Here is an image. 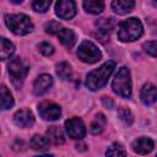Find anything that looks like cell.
<instances>
[{"label": "cell", "mask_w": 157, "mask_h": 157, "mask_svg": "<svg viewBox=\"0 0 157 157\" xmlns=\"http://www.w3.org/2000/svg\"><path fill=\"white\" fill-rule=\"evenodd\" d=\"M144 32L142 23L139 18L131 17L120 22L118 27V38L121 42H134L141 37Z\"/></svg>", "instance_id": "7a4b0ae2"}, {"label": "cell", "mask_w": 157, "mask_h": 157, "mask_svg": "<svg viewBox=\"0 0 157 157\" xmlns=\"http://www.w3.org/2000/svg\"><path fill=\"white\" fill-rule=\"evenodd\" d=\"M78 58L86 64H94L102 58V53L96 44L90 40H83L77 49Z\"/></svg>", "instance_id": "5b68a950"}, {"label": "cell", "mask_w": 157, "mask_h": 157, "mask_svg": "<svg viewBox=\"0 0 157 157\" xmlns=\"http://www.w3.org/2000/svg\"><path fill=\"white\" fill-rule=\"evenodd\" d=\"M114 69H115V63L107 61L103 65H101L98 69L91 71L86 77V87L91 91L101 90L108 82V78L110 77Z\"/></svg>", "instance_id": "6da1fadb"}, {"label": "cell", "mask_w": 157, "mask_h": 157, "mask_svg": "<svg viewBox=\"0 0 157 157\" xmlns=\"http://www.w3.org/2000/svg\"><path fill=\"white\" fill-rule=\"evenodd\" d=\"M38 49L45 56H49V55H52L54 53V47L52 44H49V43H45V42L44 43H40L39 47H38Z\"/></svg>", "instance_id": "f1b7e54d"}, {"label": "cell", "mask_w": 157, "mask_h": 157, "mask_svg": "<svg viewBox=\"0 0 157 157\" xmlns=\"http://www.w3.org/2000/svg\"><path fill=\"white\" fill-rule=\"evenodd\" d=\"M105 155L107 156H125L126 155V151L124 150V147L120 144H113L107 150Z\"/></svg>", "instance_id": "d4e9b609"}, {"label": "cell", "mask_w": 157, "mask_h": 157, "mask_svg": "<svg viewBox=\"0 0 157 157\" xmlns=\"http://www.w3.org/2000/svg\"><path fill=\"white\" fill-rule=\"evenodd\" d=\"M53 85V77L48 74H43V75H39L37 77V80L34 81V85H33V92L34 94L37 96H42Z\"/></svg>", "instance_id": "8fae6325"}, {"label": "cell", "mask_w": 157, "mask_h": 157, "mask_svg": "<svg viewBox=\"0 0 157 157\" xmlns=\"http://www.w3.org/2000/svg\"><path fill=\"white\" fill-rule=\"evenodd\" d=\"M105 123H107L105 117H104L102 113H98V114L94 117V119H93V121L91 123V125H90V131H91L92 134H94V135L101 134V132L103 131L104 126H105Z\"/></svg>", "instance_id": "d6986e66"}, {"label": "cell", "mask_w": 157, "mask_h": 157, "mask_svg": "<svg viewBox=\"0 0 157 157\" xmlns=\"http://www.w3.org/2000/svg\"><path fill=\"white\" fill-rule=\"evenodd\" d=\"M140 98H141L142 103L146 104V105H150V104L155 103L156 99H157V88H156V86H153L152 83L144 85V87L141 90V93H140Z\"/></svg>", "instance_id": "7c38bea8"}, {"label": "cell", "mask_w": 157, "mask_h": 157, "mask_svg": "<svg viewBox=\"0 0 157 157\" xmlns=\"http://www.w3.org/2000/svg\"><path fill=\"white\" fill-rule=\"evenodd\" d=\"M135 6V0H113L112 9L118 15H126L132 11Z\"/></svg>", "instance_id": "5bb4252c"}, {"label": "cell", "mask_w": 157, "mask_h": 157, "mask_svg": "<svg viewBox=\"0 0 157 157\" xmlns=\"http://www.w3.org/2000/svg\"><path fill=\"white\" fill-rule=\"evenodd\" d=\"M47 137H48L49 142L53 145H61L65 141L63 130L59 126H50L47 130Z\"/></svg>", "instance_id": "e0dca14e"}, {"label": "cell", "mask_w": 157, "mask_h": 157, "mask_svg": "<svg viewBox=\"0 0 157 157\" xmlns=\"http://www.w3.org/2000/svg\"><path fill=\"white\" fill-rule=\"evenodd\" d=\"M7 69H9V75L11 77L12 83L16 87H21V85L28 72V67L22 63V60L20 58H15L10 61Z\"/></svg>", "instance_id": "8992f818"}, {"label": "cell", "mask_w": 157, "mask_h": 157, "mask_svg": "<svg viewBox=\"0 0 157 157\" xmlns=\"http://www.w3.org/2000/svg\"><path fill=\"white\" fill-rule=\"evenodd\" d=\"M13 52H15L13 44L10 40H7L6 38H2L1 39V59L2 60L9 59L13 54Z\"/></svg>", "instance_id": "7402d4cb"}, {"label": "cell", "mask_w": 157, "mask_h": 157, "mask_svg": "<svg viewBox=\"0 0 157 157\" xmlns=\"http://www.w3.org/2000/svg\"><path fill=\"white\" fill-rule=\"evenodd\" d=\"M112 88L114 93L123 98H130L131 96V76L130 71L128 67L123 66L118 70L113 82H112Z\"/></svg>", "instance_id": "277c9868"}, {"label": "cell", "mask_w": 157, "mask_h": 157, "mask_svg": "<svg viewBox=\"0 0 157 157\" xmlns=\"http://www.w3.org/2000/svg\"><path fill=\"white\" fill-rule=\"evenodd\" d=\"M65 129L67 135L74 140H81L86 134V126L80 118H70L65 121Z\"/></svg>", "instance_id": "ba28073f"}, {"label": "cell", "mask_w": 157, "mask_h": 157, "mask_svg": "<svg viewBox=\"0 0 157 157\" xmlns=\"http://www.w3.org/2000/svg\"><path fill=\"white\" fill-rule=\"evenodd\" d=\"M118 115H119V119L125 124V125H130L132 123V115H131V112L124 107H121L118 112Z\"/></svg>", "instance_id": "484cf974"}, {"label": "cell", "mask_w": 157, "mask_h": 157, "mask_svg": "<svg viewBox=\"0 0 157 157\" xmlns=\"http://www.w3.org/2000/svg\"><path fill=\"white\" fill-rule=\"evenodd\" d=\"M49 146V140L48 137H44L42 135H34L31 139V147L36 151H44Z\"/></svg>", "instance_id": "ffe728a7"}, {"label": "cell", "mask_w": 157, "mask_h": 157, "mask_svg": "<svg viewBox=\"0 0 157 157\" xmlns=\"http://www.w3.org/2000/svg\"><path fill=\"white\" fill-rule=\"evenodd\" d=\"M83 7L88 13L98 15L104 10V0H83Z\"/></svg>", "instance_id": "ac0fdd59"}, {"label": "cell", "mask_w": 157, "mask_h": 157, "mask_svg": "<svg viewBox=\"0 0 157 157\" xmlns=\"http://www.w3.org/2000/svg\"><path fill=\"white\" fill-rule=\"evenodd\" d=\"M13 105V98L10 91L5 85L1 86V108L2 109H10Z\"/></svg>", "instance_id": "44dd1931"}, {"label": "cell", "mask_w": 157, "mask_h": 157, "mask_svg": "<svg viewBox=\"0 0 157 157\" xmlns=\"http://www.w3.org/2000/svg\"><path fill=\"white\" fill-rule=\"evenodd\" d=\"M56 75H58L60 78H63V80L69 78V77L71 76V66H70L67 63H65V61L59 63V64L56 65Z\"/></svg>", "instance_id": "603a6c76"}, {"label": "cell", "mask_w": 157, "mask_h": 157, "mask_svg": "<svg viewBox=\"0 0 157 157\" xmlns=\"http://www.w3.org/2000/svg\"><path fill=\"white\" fill-rule=\"evenodd\" d=\"M5 23L10 28V31L17 36H25L33 29V23L31 18L23 13H15V15H6Z\"/></svg>", "instance_id": "3957f363"}, {"label": "cell", "mask_w": 157, "mask_h": 157, "mask_svg": "<svg viewBox=\"0 0 157 157\" xmlns=\"http://www.w3.org/2000/svg\"><path fill=\"white\" fill-rule=\"evenodd\" d=\"M142 48H144V50H145L147 54H150V55H152V56H157V40L146 42V43H144Z\"/></svg>", "instance_id": "83f0119b"}, {"label": "cell", "mask_w": 157, "mask_h": 157, "mask_svg": "<svg viewBox=\"0 0 157 157\" xmlns=\"http://www.w3.org/2000/svg\"><path fill=\"white\" fill-rule=\"evenodd\" d=\"M11 2H13V4H21L23 0H10Z\"/></svg>", "instance_id": "4dcf8cb0"}, {"label": "cell", "mask_w": 157, "mask_h": 157, "mask_svg": "<svg viewBox=\"0 0 157 157\" xmlns=\"http://www.w3.org/2000/svg\"><path fill=\"white\" fill-rule=\"evenodd\" d=\"M153 4H155V6H157V0H153Z\"/></svg>", "instance_id": "1f68e13d"}, {"label": "cell", "mask_w": 157, "mask_h": 157, "mask_svg": "<svg viewBox=\"0 0 157 157\" xmlns=\"http://www.w3.org/2000/svg\"><path fill=\"white\" fill-rule=\"evenodd\" d=\"M58 37H59V40L60 43L66 47V48H72L74 44L76 43V34L74 33V31L69 29V28H63L59 33H58Z\"/></svg>", "instance_id": "2e32d148"}, {"label": "cell", "mask_w": 157, "mask_h": 157, "mask_svg": "<svg viewBox=\"0 0 157 157\" xmlns=\"http://www.w3.org/2000/svg\"><path fill=\"white\" fill-rule=\"evenodd\" d=\"M103 103H104V105L105 107H108L109 109H112L113 108V102H112V99L110 98H108V97H103Z\"/></svg>", "instance_id": "f546056e"}, {"label": "cell", "mask_w": 157, "mask_h": 157, "mask_svg": "<svg viewBox=\"0 0 157 157\" xmlns=\"http://www.w3.org/2000/svg\"><path fill=\"white\" fill-rule=\"evenodd\" d=\"M13 121L20 128H31L34 124V117L33 113L29 109H20L13 115Z\"/></svg>", "instance_id": "30bf717a"}, {"label": "cell", "mask_w": 157, "mask_h": 157, "mask_svg": "<svg viewBox=\"0 0 157 157\" xmlns=\"http://www.w3.org/2000/svg\"><path fill=\"white\" fill-rule=\"evenodd\" d=\"M38 113L44 120H58L61 115V109L54 102L43 101L38 105Z\"/></svg>", "instance_id": "52a82bcc"}, {"label": "cell", "mask_w": 157, "mask_h": 157, "mask_svg": "<svg viewBox=\"0 0 157 157\" xmlns=\"http://www.w3.org/2000/svg\"><path fill=\"white\" fill-rule=\"evenodd\" d=\"M52 4V0H32V7L37 12H45Z\"/></svg>", "instance_id": "cb8c5ba5"}, {"label": "cell", "mask_w": 157, "mask_h": 157, "mask_svg": "<svg viewBox=\"0 0 157 157\" xmlns=\"http://www.w3.org/2000/svg\"><path fill=\"white\" fill-rule=\"evenodd\" d=\"M55 13L63 20H70L76 13L74 0H58L55 4Z\"/></svg>", "instance_id": "9c48e42d"}, {"label": "cell", "mask_w": 157, "mask_h": 157, "mask_svg": "<svg viewBox=\"0 0 157 157\" xmlns=\"http://www.w3.org/2000/svg\"><path fill=\"white\" fill-rule=\"evenodd\" d=\"M94 25L97 27V31L104 36H108L115 28V21L113 17H102L97 20Z\"/></svg>", "instance_id": "9a60e30c"}, {"label": "cell", "mask_w": 157, "mask_h": 157, "mask_svg": "<svg viewBox=\"0 0 157 157\" xmlns=\"http://www.w3.org/2000/svg\"><path fill=\"white\" fill-rule=\"evenodd\" d=\"M44 28H45V32L49 33V34H58L63 29L61 25L59 22H56V21H49V22H47L45 26H44Z\"/></svg>", "instance_id": "4316f807"}, {"label": "cell", "mask_w": 157, "mask_h": 157, "mask_svg": "<svg viewBox=\"0 0 157 157\" xmlns=\"http://www.w3.org/2000/svg\"><path fill=\"white\" fill-rule=\"evenodd\" d=\"M155 144L148 137H140L132 142V150L139 155H146L152 151Z\"/></svg>", "instance_id": "4fadbf2b"}]
</instances>
